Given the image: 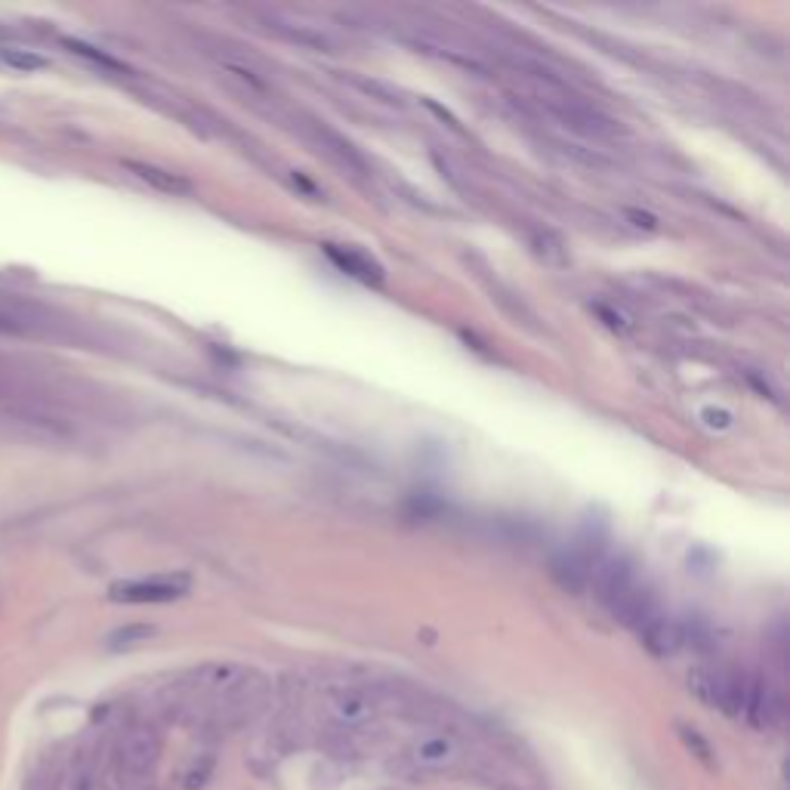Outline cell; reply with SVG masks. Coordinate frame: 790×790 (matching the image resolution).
Returning <instances> with one entry per match:
<instances>
[{
    "instance_id": "4fadbf2b",
    "label": "cell",
    "mask_w": 790,
    "mask_h": 790,
    "mask_svg": "<svg viewBox=\"0 0 790 790\" xmlns=\"http://www.w3.org/2000/svg\"><path fill=\"white\" fill-rule=\"evenodd\" d=\"M152 633H155V630L146 627V624H139V627H124V630H118V633L109 636V645H112V649H130V645H136V642H146Z\"/></svg>"
},
{
    "instance_id": "9a60e30c",
    "label": "cell",
    "mask_w": 790,
    "mask_h": 790,
    "mask_svg": "<svg viewBox=\"0 0 790 790\" xmlns=\"http://www.w3.org/2000/svg\"><path fill=\"white\" fill-rule=\"evenodd\" d=\"M596 312L605 318V325L612 328V331H621V334H627V331H630V321H627V315H624V312H615V309H608V306H599Z\"/></svg>"
},
{
    "instance_id": "2e32d148",
    "label": "cell",
    "mask_w": 790,
    "mask_h": 790,
    "mask_svg": "<svg viewBox=\"0 0 790 790\" xmlns=\"http://www.w3.org/2000/svg\"><path fill=\"white\" fill-rule=\"evenodd\" d=\"M704 423H707L710 429H729V426H732V414H729V411L707 408V411H704Z\"/></svg>"
},
{
    "instance_id": "ba28073f",
    "label": "cell",
    "mask_w": 790,
    "mask_h": 790,
    "mask_svg": "<svg viewBox=\"0 0 790 790\" xmlns=\"http://www.w3.org/2000/svg\"><path fill=\"white\" fill-rule=\"evenodd\" d=\"M639 636L645 642V649L658 658H670L679 649H686V624L670 615H661V612L639 627Z\"/></svg>"
},
{
    "instance_id": "5bb4252c",
    "label": "cell",
    "mask_w": 790,
    "mask_h": 790,
    "mask_svg": "<svg viewBox=\"0 0 790 790\" xmlns=\"http://www.w3.org/2000/svg\"><path fill=\"white\" fill-rule=\"evenodd\" d=\"M65 47L71 50V53H78V56H84V59H90V62H96V65H105V68H121L112 56H105V53H99L96 47H90V44H81V41H65Z\"/></svg>"
},
{
    "instance_id": "7c38bea8",
    "label": "cell",
    "mask_w": 790,
    "mask_h": 790,
    "mask_svg": "<svg viewBox=\"0 0 790 790\" xmlns=\"http://www.w3.org/2000/svg\"><path fill=\"white\" fill-rule=\"evenodd\" d=\"M679 738H682V744H686L695 757L707 766V769H713V747L695 732V729H689V726H679Z\"/></svg>"
},
{
    "instance_id": "7a4b0ae2",
    "label": "cell",
    "mask_w": 790,
    "mask_h": 790,
    "mask_svg": "<svg viewBox=\"0 0 790 790\" xmlns=\"http://www.w3.org/2000/svg\"><path fill=\"white\" fill-rule=\"evenodd\" d=\"M534 78H541L550 90L544 93V105H547V112L562 124V127H568V130H574V133H581V136H587V139H612V136H618V124L612 121V118H605L602 112H596L593 105H587V102H581V99H571V96H562L559 90V81H553V78H547V71L541 75V71H537Z\"/></svg>"
},
{
    "instance_id": "8fae6325",
    "label": "cell",
    "mask_w": 790,
    "mask_h": 790,
    "mask_svg": "<svg viewBox=\"0 0 790 790\" xmlns=\"http://www.w3.org/2000/svg\"><path fill=\"white\" fill-rule=\"evenodd\" d=\"M0 62L13 71H41L50 65L44 56L31 53V50H19V47H0Z\"/></svg>"
},
{
    "instance_id": "277c9868",
    "label": "cell",
    "mask_w": 790,
    "mask_h": 790,
    "mask_svg": "<svg viewBox=\"0 0 790 790\" xmlns=\"http://www.w3.org/2000/svg\"><path fill=\"white\" fill-rule=\"evenodd\" d=\"M466 757V747L457 735L451 732H429V735H420L411 750H408V760L420 769V772H451L463 763Z\"/></svg>"
},
{
    "instance_id": "52a82bcc",
    "label": "cell",
    "mask_w": 790,
    "mask_h": 790,
    "mask_svg": "<svg viewBox=\"0 0 790 790\" xmlns=\"http://www.w3.org/2000/svg\"><path fill=\"white\" fill-rule=\"evenodd\" d=\"M744 720L757 729H775L784 720V698L772 686V682L750 676V689H747V704H744Z\"/></svg>"
},
{
    "instance_id": "30bf717a",
    "label": "cell",
    "mask_w": 790,
    "mask_h": 790,
    "mask_svg": "<svg viewBox=\"0 0 790 790\" xmlns=\"http://www.w3.org/2000/svg\"><path fill=\"white\" fill-rule=\"evenodd\" d=\"M127 170L136 173L142 183H149L152 189L158 192H167V195H189L192 186H189V179L183 176H176V173H167L161 167H152V164H139V161H127Z\"/></svg>"
},
{
    "instance_id": "5b68a950",
    "label": "cell",
    "mask_w": 790,
    "mask_h": 790,
    "mask_svg": "<svg viewBox=\"0 0 790 790\" xmlns=\"http://www.w3.org/2000/svg\"><path fill=\"white\" fill-rule=\"evenodd\" d=\"M325 710H328V716H331V723L340 726V729H365V726L374 723V716H377V701H374L365 689L343 686V689L328 692V698H325Z\"/></svg>"
},
{
    "instance_id": "9c48e42d",
    "label": "cell",
    "mask_w": 790,
    "mask_h": 790,
    "mask_svg": "<svg viewBox=\"0 0 790 790\" xmlns=\"http://www.w3.org/2000/svg\"><path fill=\"white\" fill-rule=\"evenodd\" d=\"M325 254L340 266V269H346L349 275H355V278H362V281H380L383 278V272H380V266L374 263V260H368L365 254H358V250H343V247H337V244H325Z\"/></svg>"
},
{
    "instance_id": "3957f363",
    "label": "cell",
    "mask_w": 790,
    "mask_h": 790,
    "mask_svg": "<svg viewBox=\"0 0 790 790\" xmlns=\"http://www.w3.org/2000/svg\"><path fill=\"white\" fill-rule=\"evenodd\" d=\"M689 689L692 695L713 707L723 710L729 716H744L747 704V689H750V676L732 673V670H713V667H698L689 673Z\"/></svg>"
},
{
    "instance_id": "8992f818",
    "label": "cell",
    "mask_w": 790,
    "mask_h": 790,
    "mask_svg": "<svg viewBox=\"0 0 790 790\" xmlns=\"http://www.w3.org/2000/svg\"><path fill=\"white\" fill-rule=\"evenodd\" d=\"M189 578L176 574V578H152V581H124L109 590L115 602H130V605H152V602H173L186 596Z\"/></svg>"
},
{
    "instance_id": "6da1fadb",
    "label": "cell",
    "mask_w": 790,
    "mask_h": 790,
    "mask_svg": "<svg viewBox=\"0 0 790 790\" xmlns=\"http://www.w3.org/2000/svg\"><path fill=\"white\" fill-rule=\"evenodd\" d=\"M161 757V738L152 726H130L109 766V790H152Z\"/></svg>"
},
{
    "instance_id": "e0dca14e",
    "label": "cell",
    "mask_w": 790,
    "mask_h": 790,
    "mask_svg": "<svg viewBox=\"0 0 790 790\" xmlns=\"http://www.w3.org/2000/svg\"><path fill=\"white\" fill-rule=\"evenodd\" d=\"M22 331V325L16 318H10V315H4L0 312V334H19Z\"/></svg>"
}]
</instances>
